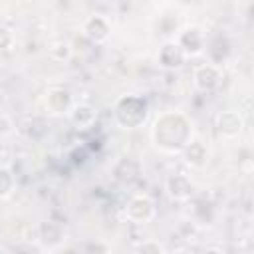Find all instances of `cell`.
Masks as SVG:
<instances>
[{
    "label": "cell",
    "mask_w": 254,
    "mask_h": 254,
    "mask_svg": "<svg viewBox=\"0 0 254 254\" xmlns=\"http://www.w3.org/2000/svg\"><path fill=\"white\" fill-rule=\"evenodd\" d=\"M165 190H167V194L173 198V200H189L190 196H192V192H194V185H192V181L187 177V175H183V173H173V175H169L167 177V181H165Z\"/></svg>",
    "instance_id": "8"
},
{
    "label": "cell",
    "mask_w": 254,
    "mask_h": 254,
    "mask_svg": "<svg viewBox=\"0 0 254 254\" xmlns=\"http://www.w3.org/2000/svg\"><path fill=\"white\" fill-rule=\"evenodd\" d=\"M185 60H187V56L175 40L165 42L159 50V65L165 69H179L185 64Z\"/></svg>",
    "instance_id": "10"
},
{
    "label": "cell",
    "mask_w": 254,
    "mask_h": 254,
    "mask_svg": "<svg viewBox=\"0 0 254 254\" xmlns=\"http://www.w3.org/2000/svg\"><path fill=\"white\" fill-rule=\"evenodd\" d=\"M177 28H179V20H177L175 16H161V18H159L157 30H159L161 34H167V36L177 34Z\"/></svg>",
    "instance_id": "18"
},
{
    "label": "cell",
    "mask_w": 254,
    "mask_h": 254,
    "mask_svg": "<svg viewBox=\"0 0 254 254\" xmlns=\"http://www.w3.org/2000/svg\"><path fill=\"white\" fill-rule=\"evenodd\" d=\"M12 46H14V34H12V30L8 26L0 24V52L10 50Z\"/></svg>",
    "instance_id": "19"
},
{
    "label": "cell",
    "mask_w": 254,
    "mask_h": 254,
    "mask_svg": "<svg viewBox=\"0 0 254 254\" xmlns=\"http://www.w3.org/2000/svg\"><path fill=\"white\" fill-rule=\"evenodd\" d=\"M113 173H115V179H119V181H123V183H131V181H135V179L141 175V165H139V161H135L133 157H123V159L115 165Z\"/></svg>",
    "instance_id": "14"
},
{
    "label": "cell",
    "mask_w": 254,
    "mask_h": 254,
    "mask_svg": "<svg viewBox=\"0 0 254 254\" xmlns=\"http://www.w3.org/2000/svg\"><path fill=\"white\" fill-rule=\"evenodd\" d=\"M183 155L187 165H190L192 169H202L208 163V149L200 139H190V143L183 149Z\"/></svg>",
    "instance_id": "12"
},
{
    "label": "cell",
    "mask_w": 254,
    "mask_h": 254,
    "mask_svg": "<svg viewBox=\"0 0 254 254\" xmlns=\"http://www.w3.org/2000/svg\"><path fill=\"white\" fill-rule=\"evenodd\" d=\"M173 254H194L192 250H189V248H179V250H175Z\"/></svg>",
    "instance_id": "22"
},
{
    "label": "cell",
    "mask_w": 254,
    "mask_h": 254,
    "mask_svg": "<svg viewBox=\"0 0 254 254\" xmlns=\"http://www.w3.org/2000/svg\"><path fill=\"white\" fill-rule=\"evenodd\" d=\"M202 254H224V252H222L220 248H206Z\"/></svg>",
    "instance_id": "21"
},
{
    "label": "cell",
    "mask_w": 254,
    "mask_h": 254,
    "mask_svg": "<svg viewBox=\"0 0 254 254\" xmlns=\"http://www.w3.org/2000/svg\"><path fill=\"white\" fill-rule=\"evenodd\" d=\"M12 127H14L12 119H10L8 115L0 113V135H6V133H10V131H12Z\"/></svg>",
    "instance_id": "20"
},
{
    "label": "cell",
    "mask_w": 254,
    "mask_h": 254,
    "mask_svg": "<svg viewBox=\"0 0 254 254\" xmlns=\"http://www.w3.org/2000/svg\"><path fill=\"white\" fill-rule=\"evenodd\" d=\"M151 139L163 153H183L192 139V123L181 111H165L155 119Z\"/></svg>",
    "instance_id": "1"
},
{
    "label": "cell",
    "mask_w": 254,
    "mask_h": 254,
    "mask_svg": "<svg viewBox=\"0 0 254 254\" xmlns=\"http://www.w3.org/2000/svg\"><path fill=\"white\" fill-rule=\"evenodd\" d=\"M125 214L131 222L145 224L157 214V204L149 194H135L129 198V202L125 206Z\"/></svg>",
    "instance_id": "3"
},
{
    "label": "cell",
    "mask_w": 254,
    "mask_h": 254,
    "mask_svg": "<svg viewBox=\"0 0 254 254\" xmlns=\"http://www.w3.org/2000/svg\"><path fill=\"white\" fill-rule=\"evenodd\" d=\"M71 56V44L65 40H56L50 44V58L56 62H67Z\"/></svg>",
    "instance_id": "15"
},
{
    "label": "cell",
    "mask_w": 254,
    "mask_h": 254,
    "mask_svg": "<svg viewBox=\"0 0 254 254\" xmlns=\"http://www.w3.org/2000/svg\"><path fill=\"white\" fill-rule=\"evenodd\" d=\"M16 187V179L12 175V171L4 165H0V198H6L14 192Z\"/></svg>",
    "instance_id": "16"
},
{
    "label": "cell",
    "mask_w": 254,
    "mask_h": 254,
    "mask_svg": "<svg viewBox=\"0 0 254 254\" xmlns=\"http://www.w3.org/2000/svg\"><path fill=\"white\" fill-rule=\"evenodd\" d=\"M220 79H222V71L218 65L214 64H202L198 65L194 71H192V81H194V87L202 93H210L214 91L218 85H220Z\"/></svg>",
    "instance_id": "6"
},
{
    "label": "cell",
    "mask_w": 254,
    "mask_h": 254,
    "mask_svg": "<svg viewBox=\"0 0 254 254\" xmlns=\"http://www.w3.org/2000/svg\"><path fill=\"white\" fill-rule=\"evenodd\" d=\"M44 107L50 115H67L73 107L71 93L64 87H50L44 95Z\"/></svg>",
    "instance_id": "4"
},
{
    "label": "cell",
    "mask_w": 254,
    "mask_h": 254,
    "mask_svg": "<svg viewBox=\"0 0 254 254\" xmlns=\"http://www.w3.org/2000/svg\"><path fill=\"white\" fill-rule=\"evenodd\" d=\"M81 34L91 42V44H103L107 42V38L111 36V24L105 16L101 14H93L83 22Z\"/></svg>",
    "instance_id": "7"
},
{
    "label": "cell",
    "mask_w": 254,
    "mask_h": 254,
    "mask_svg": "<svg viewBox=\"0 0 254 254\" xmlns=\"http://www.w3.org/2000/svg\"><path fill=\"white\" fill-rule=\"evenodd\" d=\"M135 254H165V248L157 240H143L137 244Z\"/></svg>",
    "instance_id": "17"
},
{
    "label": "cell",
    "mask_w": 254,
    "mask_h": 254,
    "mask_svg": "<svg viewBox=\"0 0 254 254\" xmlns=\"http://www.w3.org/2000/svg\"><path fill=\"white\" fill-rule=\"evenodd\" d=\"M149 105L139 95H121L115 101L113 117L119 127L123 129H137L147 121Z\"/></svg>",
    "instance_id": "2"
},
{
    "label": "cell",
    "mask_w": 254,
    "mask_h": 254,
    "mask_svg": "<svg viewBox=\"0 0 254 254\" xmlns=\"http://www.w3.org/2000/svg\"><path fill=\"white\" fill-rule=\"evenodd\" d=\"M244 129V119L238 111H222L216 115V131L226 137V139H234L242 133Z\"/></svg>",
    "instance_id": "9"
},
{
    "label": "cell",
    "mask_w": 254,
    "mask_h": 254,
    "mask_svg": "<svg viewBox=\"0 0 254 254\" xmlns=\"http://www.w3.org/2000/svg\"><path fill=\"white\" fill-rule=\"evenodd\" d=\"M64 238V230L56 222H42L38 226V242H42L46 248H56L60 246Z\"/></svg>",
    "instance_id": "13"
},
{
    "label": "cell",
    "mask_w": 254,
    "mask_h": 254,
    "mask_svg": "<svg viewBox=\"0 0 254 254\" xmlns=\"http://www.w3.org/2000/svg\"><path fill=\"white\" fill-rule=\"evenodd\" d=\"M67 115L77 129H89L97 121V109L89 103H75Z\"/></svg>",
    "instance_id": "11"
},
{
    "label": "cell",
    "mask_w": 254,
    "mask_h": 254,
    "mask_svg": "<svg viewBox=\"0 0 254 254\" xmlns=\"http://www.w3.org/2000/svg\"><path fill=\"white\" fill-rule=\"evenodd\" d=\"M177 44L179 48L185 52V56H198L206 50V40H204V34L200 28L196 26H189L185 28L183 32L177 34Z\"/></svg>",
    "instance_id": "5"
}]
</instances>
